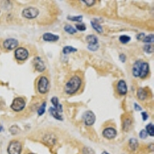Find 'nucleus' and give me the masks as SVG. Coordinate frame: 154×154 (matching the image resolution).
Segmentation results:
<instances>
[{
    "label": "nucleus",
    "instance_id": "obj_1",
    "mask_svg": "<svg viewBox=\"0 0 154 154\" xmlns=\"http://www.w3.org/2000/svg\"><path fill=\"white\" fill-rule=\"evenodd\" d=\"M82 86V79L79 75H73L65 85V92L69 95L76 93Z\"/></svg>",
    "mask_w": 154,
    "mask_h": 154
},
{
    "label": "nucleus",
    "instance_id": "obj_2",
    "mask_svg": "<svg viewBox=\"0 0 154 154\" xmlns=\"http://www.w3.org/2000/svg\"><path fill=\"white\" fill-rule=\"evenodd\" d=\"M49 79H47L46 76H41L38 79V82H37V89L38 92L41 94H45L49 90Z\"/></svg>",
    "mask_w": 154,
    "mask_h": 154
},
{
    "label": "nucleus",
    "instance_id": "obj_3",
    "mask_svg": "<svg viewBox=\"0 0 154 154\" xmlns=\"http://www.w3.org/2000/svg\"><path fill=\"white\" fill-rule=\"evenodd\" d=\"M25 107H26V101L22 97H17L14 99L12 103L11 104V109L16 112H20L23 110Z\"/></svg>",
    "mask_w": 154,
    "mask_h": 154
},
{
    "label": "nucleus",
    "instance_id": "obj_4",
    "mask_svg": "<svg viewBox=\"0 0 154 154\" xmlns=\"http://www.w3.org/2000/svg\"><path fill=\"white\" fill-rule=\"evenodd\" d=\"M39 14V11L38 9L34 7L26 8L22 12V15L24 18L28 19H32L36 18Z\"/></svg>",
    "mask_w": 154,
    "mask_h": 154
},
{
    "label": "nucleus",
    "instance_id": "obj_5",
    "mask_svg": "<svg viewBox=\"0 0 154 154\" xmlns=\"http://www.w3.org/2000/svg\"><path fill=\"white\" fill-rule=\"evenodd\" d=\"M7 151L9 154H20L22 151V144L17 140H13L9 143Z\"/></svg>",
    "mask_w": 154,
    "mask_h": 154
},
{
    "label": "nucleus",
    "instance_id": "obj_6",
    "mask_svg": "<svg viewBox=\"0 0 154 154\" xmlns=\"http://www.w3.org/2000/svg\"><path fill=\"white\" fill-rule=\"evenodd\" d=\"M15 57L19 61H25L29 57V51L26 48H17L15 51Z\"/></svg>",
    "mask_w": 154,
    "mask_h": 154
},
{
    "label": "nucleus",
    "instance_id": "obj_7",
    "mask_svg": "<svg viewBox=\"0 0 154 154\" xmlns=\"http://www.w3.org/2000/svg\"><path fill=\"white\" fill-rule=\"evenodd\" d=\"M82 118L84 119L85 125L87 126H92L96 122V116L92 111L88 110L85 112L83 116H82Z\"/></svg>",
    "mask_w": 154,
    "mask_h": 154
},
{
    "label": "nucleus",
    "instance_id": "obj_8",
    "mask_svg": "<svg viewBox=\"0 0 154 154\" xmlns=\"http://www.w3.org/2000/svg\"><path fill=\"white\" fill-rule=\"evenodd\" d=\"M19 45V42L17 39L13 38H8L5 42H3V46L8 50H12V49H16Z\"/></svg>",
    "mask_w": 154,
    "mask_h": 154
},
{
    "label": "nucleus",
    "instance_id": "obj_9",
    "mask_svg": "<svg viewBox=\"0 0 154 154\" xmlns=\"http://www.w3.org/2000/svg\"><path fill=\"white\" fill-rule=\"evenodd\" d=\"M33 64L34 67L38 72H42L46 69V66H45V63L42 60V58L35 57L33 60Z\"/></svg>",
    "mask_w": 154,
    "mask_h": 154
},
{
    "label": "nucleus",
    "instance_id": "obj_10",
    "mask_svg": "<svg viewBox=\"0 0 154 154\" xmlns=\"http://www.w3.org/2000/svg\"><path fill=\"white\" fill-rule=\"evenodd\" d=\"M117 135V132L116 130L112 127H108L106 128L105 130L103 131V136L105 138L108 139V140H112L114 139Z\"/></svg>",
    "mask_w": 154,
    "mask_h": 154
},
{
    "label": "nucleus",
    "instance_id": "obj_11",
    "mask_svg": "<svg viewBox=\"0 0 154 154\" xmlns=\"http://www.w3.org/2000/svg\"><path fill=\"white\" fill-rule=\"evenodd\" d=\"M116 90L120 96H125L127 93V86H126V83L124 80L121 79L117 82Z\"/></svg>",
    "mask_w": 154,
    "mask_h": 154
},
{
    "label": "nucleus",
    "instance_id": "obj_12",
    "mask_svg": "<svg viewBox=\"0 0 154 154\" xmlns=\"http://www.w3.org/2000/svg\"><path fill=\"white\" fill-rule=\"evenodd\" d=\"M149 72V64L147 63H144L142 62L141 66H140V75L139 77L141 79H144L148 75Z\"/></svg>",
    "mask_w": 154,
    "mask_h": 154
},
{
    "label": "nucleus",
    "instance_id": "obj_13",
    "mask_svg": "<svg viewBox=\"0 0 154 154\" xmlns=\"http://www.w3.org/2000/svg\"><path fill=\"white\" fill-rule=\"evenodd\" d=\"M42 38L46 42H56L60 39V36L51 32H46L42 35Z\"/></svg>",
    "mask_w": 154,
    "mask_h": 154
},
{
    "label": "nucleus",
    "instance_id": "obj_14",
    "mask_svg": "<svg viewBox=\"0 0 154 154\" xmlns=\"http://www.w3.org/2000/svg\"><path fill=\"white\" fill-rule=\"evenodd\" d=\"M49 112L52 116H53V117L55 119H58V120H60V121H63V116H62V112H60V110H58L57 109L54 108V107H50L49 109Z\"/></svg>",
    "mask_w": 154,
    "mask_h": 154
},
{
    "label": "nucleus",
    "instance_id": "obj_15",
    "mask_svg": "<svg viewBox=\"0 0 154 154\" xmlns=\"http://www.w3.org/2000/svg\"><path fill=\"white\" fill-rule=\"evenodd\" d=\"M143 61L141 60H138L136 63H134L133 65V69H132V72H133V75H134L135 77H139V75H140V66H141V63H142Z\"/></svg>",
    "mask_w": 154,
    "mask_h": 154
},
{
    "label": "nucleus",
    "instance_id": "obj_16",
    "mask_svg": "<svg viewBox=\"0 0 154 154\" xmlns=\"http://www.w3.org/2000/svg\"><path fill=\"white\" fill-rule=\"evenodd\" d=\"M148 96H149V94H148V92H147L146 89H143V88H140L138 89V91H137V97L140 100H146Z\"/></svg>",
    "mask_w": 154,
    "mask_h": 154
},
{
    "label": "nucleus",
    "instance_id": "obj_17",
    "mask_svg": "<svg viewBox=\"0 0 154 154\" xmlns=\"http://www.w3.org/2000/svg\"><path fill=\"white\" fill-rule=\"evenodd\" d=\"M86 42L89 43V45H96L98 44V38L94 35H89L86 37Z\"/></svg>",
    "mask_w": 154,
    "mask_h": 154
},
{
    "label": "nucleus",
    "instance_id": "obj_18",
    "mask_svg": "<svg viewBox=\"0 0 154 154\" xmlns=\"http://www.w3.org/2000/svg\"><path fill=\"white\" fill-rule=\"evenodd\" d=\"M51 103L53 105V107L57 109L58 110H60V112H63V106L59 103V100L57 97H53L51 99Z\"/></svg>",
    "mask_w": 154,
    "mask_h": 154
},
{
    "label": "nucleus",
    "instance_id": "obj_19",
    "mask_svg": "<svg viewBox=\"0 0 154 154\" xmlns=\"http://www.w3.org/2000/svg\"><path fill=\"white\" fill-rule=\"evenodd\" d=\"M132 126V120L130 118H126L124 119L123 123V131L127 132L130 130V129L131 128Z\"/></svg>",
    "mask_w": 154,
    "mask_h": 154
},
{
    "label": "nucleus",
    "instance_id": "obj_20",
    "mask_svg": "<svg viewBox=\"0 0 154 154\" xmlns=\"http://www.w3.org/2000/svg\"><path fill=\"white\" fill-rule=\"evenodd\" d=\"M129 146H130V148L131 149V150L135 151L139 146L138 140L135 138L130 139V141H129Z\"/></svg>",
    "mask_w": 154,
    "mask_h": 154
},
{
    "label": "nucleus",
    "instance_id": "obj_21",
    "mask_svg": "<svg viewBox=\"0 0 154 154\" xmlns=\"http://www.w3.org/2000/svg\"><path fill=\"white\" fill-rule=\"evenodd\" d=\"M91 25L93 28L96 30L97 32L99 33H101L103 32V28H102L101 25L98 23L97 21H91Z\"/></svg>",
    "mask_w": 154,
    "mask_h": 154
},
{
    "label": "nucleus",
    "instance_id": "obj_22",
    "mask_svg": "<svg viewBox=\"0 0 154 154\" xmlns=\"http://www.w3.org/2000/svg\"><path fill=\"white\" fill-rule=\"evenodd\" d=\"M77 49L75 48L72 47V46H66L63 49V54H69V53H75L76 52Z\"/></svg>",
    "mask_w": 154,
    "mask_h": 154
},
{
    "label": "nucleus",
    "instance_id": "obj_23",
    "mask_svg": "<svg viewBox=\"0 0 154 154\" xmlns=\"http://www.w3.org/2000/svg\"><path fill=\"white\" fill-rule=\"evenodd\" d=\"M146 131L147 134L151 136V137H153L154 136V126L152 123H149L146 126Z\"/></svg>",
    "mask_w": 154,
    "mask_h": 154
},
{
    "label": "nucleus",
    "instance_id": "obj_24",
    "mask_svg": "<svg viewBox=\"0 0 154 154\" xmlns=\"http://www.w3.org/2000/svg\"><path fill=\"white\" fill-rule=\"evenodd\" d=\"M64 30H65L66 32H68L69 34H71V35L75 34L77 31V30L75 29V28H73L71 25H66L65 26H64Z\"/></svg>",
    "mask_w": 154,
    "mask_h": 154
},
{
    "label": "nucleus",
    "instance_id": "obj_25",
    "mask_svg": "<svg viewBox=\"0 0 154 154\" xmlns=\"http://www.w3.org/2000/svg\"><path fill=\"white\" fill-rule=\"evenodd\" d=\"M46 102H44L40 106V107L38 108V111H37L38 116H42L44 113H45V112H46Z\"/></svg>",
    "mask_w": 154,
    "mask_h": 154
},
{
    "label": "nucleus",
    "instance_id": "obj_26",
    "mask_svg": "<svg viewBox=\"0 0 154 154\" xmlns=\"http://www.w3.org/2000/svg\"><path fill=\"white\" fill-rule=\"evenodd\" d=\"M130 40H131V38H130L129 35H121V36L119 37V41H120V42H122V43H123V44L128 43V42H130Z\"/></svg>",
    "mask_w": 154,
    "mask_h": 154
},
{
    "label": "nucleus",
    "instance_id": "obj_27",
    "mask_svg": "<svg viewBox=\"0 0 154 154\" xmlns=\"http://www.w3.org/2000/svg\"><path fill=\"white\" fill-rule=\"evenodd\" d=\"M82 16H68L67 19L69 20H71V21L73 22H78V23H81L82 21Z\"/></svg>",
    "mask_w": 154,
    "mask_h": 154
},
{
    "label": "nucleus",
    "instance_id": "obj_28",
    "mask_svg": "<svg viewBox=\"0 0 154 154\" xmlns=\"http://www.w3.org/2000/svg\"><path fill=\"white\" fill-rule=\"evenodd\" d=\"M43 140H46V143L49 144L50 146L54 145L55 142H56V139L53 138V137H52V136H50V137H49V136H46V137H45Z\"/></svg>",
    "mask_w": 154,
    "mask_h": 154
},
{
    "label": "nucleus",
    "instance_id": "obj_29",
    "mask_svg": "<svg viewBox=\"0 0 154 154\" xmlns=\"http://www.w3.org/2000/svg\"><path fill=\"white\" fill-rule=\"evenodd\" d=\"M143 50L145 51L146 53H148V54L152 53L154 50L153 46H152V45H145L143 47Z\"/></svg>",
    "mask_w": 154,
    "mask_h": 154
},
{
    "label": "nucleus",
    "instance_id": "obj_30",
    "mask_svg": "<svg viewBox=\"0 0 154 154\" xmlns=\"http://www.w3.org/2000/svg\"><path fill=\"white\" fill-rule=\"evenodd\" d=\"M153 38H154L153 34H150V35L144 37V38L143 39V42H147V43H151V42H153Z\"/></svg>",
    "mask_w": 154,
    "mask_h": 154
},
{
    "label": "nucleus",
    "instance_id": "obj_31",
    "mask_svg": "<svg viewBox=\"0 0 154 154\" xmlns=\"http://www.w3.org/2000/svg\"><path fill=\"white\" fill-rule=\"evenodd\" d=\"M82 153L83 154H96L95 153L94 150L92 149L91 147L85 146L83 149H82Z\"/></svg>",
    "mask_w": 154,
    "mask_h": 154
},
{
    "label": "nucleus",
    "instance_id": "obj_32",
    "mask_svg": "<svg viewBox=\"0 0 154 154\" xmlns=\"http://www.w3.org/2000/svg\"><path fill=\"white\" fill-rule=\"evenodd\" d=\"M75 28L76 30H79V31H85L86 29V25L83 23H79V24L75 25Z\"/></svg>",
    "mask_w": 154,
    "mask_h": 154
},
{
    "label": "nucleus",
    "instance_id": "obj_33",
    "mask_svg": "<svg viewBox=\"0 0 154 154\" xmlns=\"http://www.w3.org/2000/svg\"><path fill=\"white\" fill-rule=\"evenodd\" d=\"M82 2H84L87 6H92V5H94L96 3V1L95 0H82Z\"/></svg>",
    "mask_w": 154,
    "mask_h": 154
},
{
    "label": "nucleus",
    "instance_id": "obj_34",
    "mask_svg": "<svg viewBox=\"0 0 154 154\" xmlns=\"http://www.w3.org/2000/svg\"><path fill=\"white\" fill-rule=\"evenodd\" d=\"M99 47H100L99 44H96V45H89V46H88V49L91 51H96L99 49Z\"/></svg>",
    "mask_w": 154,
    "mask_h": 154
},
{
    "label": "nucleus",
    "instance_id": "obj_35",
    "mask_svg": "<svg viewBox=\"0 0 154 154\" xmlns=\"http://www.w3.org/2000/svg\"><path fill=\"white\" fill-rule=\"evenodd\" d=\"M147 136H148V134H147L146 131L145 130H142L140 131V137L141 139H146L147 137Z\"/></svg>",
    "mask_w": 154,
    "mask_h": 154
},
{
    "label": "nucleus",
    "instance_id": "obj_36",
    "mask_svg": "<svg viewBox=\"0 0 154 154\" xmlns=\"http://www.w3.org/2000/svg\"><path fill=\"white\" fill-rule=\"evenodd\" d=\"M144 37H145V34L144 33H140L137 35V38L138 39V40L143 41V39L144 38Z\"/></svg>",
    "mask_w": 154,
    "mask_h": 154
},
{
    "label": "nucleus",
    "instance_id": "obj_37",
    "mask_svg": "<svg viewBox=\"0 0 154 154\" xmlns=\"http://www.w3.org/2000/svg\"><path fill=\"white\" fill-rule=\"evenodd\" d=\"M134 109H135V110H137V111L142 110V107L140 106H139L137 103H134Z\"/></svg>",
    "mask_w": 154,
    "mask_h": 154
},
{
    "label": "nucleus",
    "instance_id": "obj_38",
    "mask_svg": "<svg viewBox=\"0 0 154 154\" xmlns=\"http://www.w3.org/2000/svg\"><path fill=\"white\" fill-rule=\"evenodd\" d=\"M119 60L123 62V63H125L126 60V56L124 54H120L119 55Z\"/></svg>",
    "mask_w": 154,
    "mask_h": 154
},
{
    "label": "nucleus",
    "instance_id": "obj_39",
    "mask_svg": "<svg viewBox=\"0 0 154 154\" xmlns=\"http://www.w3.org/2000/svg\"><path fill=\"white\" fill-rule=\"evenodd\" d=\"M141 115H142V117H143V121H146L147 119H148V114H147L146 112H143L142 113H141Z\"/></svg>",
    "mask_w": 154,
    "mask_h": 154
},
{
    "label": "nucleus",
    "instance_id": "obj_40",
    "mask_svg": "<svg viewBox=\"0 0 154 154\" xmlns=\"http://www.w3.org/2000/svg\"><path fill=\"white\" fill-rule=\"evenodd\" d=\"M2 130H3V128H2V126L0 125V132L2 131Z\"/></svg>",
    "mask_w": 154,
    "mask_h": 154
},
{
    "label": "nucleus",
    "instance_id": "obj_41",
    "mask_svg": "<svg viewBox=\"0 0 154 154\" xmlns=\"http://www.w3.org/2000/svg\"><path fill=\"white\" fill-rule=\"evenodd\" d=\"M102 154H109V153H108V152H106V151H103V152H102Z\"/></svg>",
    "mask_w": 154,
    "mask_h": 154
},
{
    "label": "nucleus",
    "instance_id": "obj_42",
    "mask_svg": "<svg viewBox=\"0 0 154 154\" xmlns=\"http://www.w3.org/2000/svg\"><path fill=\"white\" fill-rule=\"evenodd\" d=\"M29 154H35V153H29Z\"/></svg>",
    "mask_w": 154,
    "mask_h": 154
}]
</instances>
